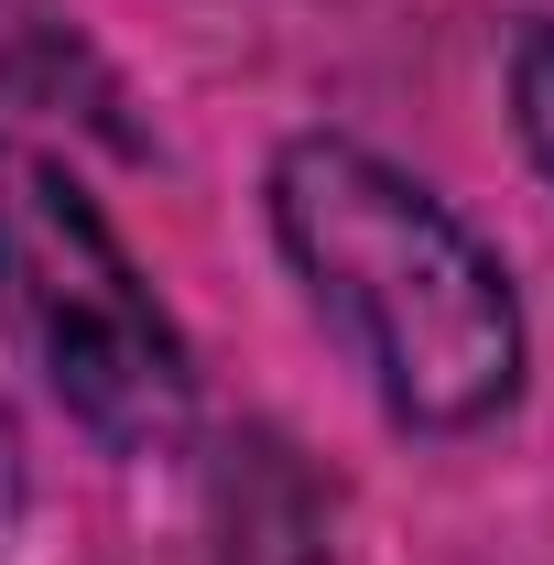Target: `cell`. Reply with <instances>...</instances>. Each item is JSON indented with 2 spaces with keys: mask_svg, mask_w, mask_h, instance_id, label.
I'll use <instances>...</instances> for the list:
<instances>
[{
  "mask_svg": "<svg viewBox=\"0 0 554 565\" xmlns=\"http://www.w3.org/2000/svg\"><path fill=\"white\" fill-rule=\"evenodd\" d=\"M511 120H522V152L544 163V185H554V22H533L522 55H511Z\"/></svg>",
  "mask_w": 554,
  "mask_h": 565,
  "instance_id": "4",
  "label": "cell"
},
{
  "mask_svg": "<svg viewBox=\"0 0 554 565\" xmlns=\"http://www.w3.org/2000/svg\"><path fill=\"white\" fill-rule=\"evenodd\" d=\"M0 327L109 457H174L196 424V349L120 250L109 207L44 141L0 131Z\"/></svg>",
  "mask_w": 554,
  "mask_h": 565,
  "instance_id": "2",
  "label": "cell"
},
{
  "mask_svg": "<svg viewBox=\"0 0 554 565\" xmlns=\"http://www.w3.org/2000/svg\"><path fill=\"white\" fill-rule=\"evenodd\" d=\"M273 239L403 435H479L522 392V294L424 174L348 131L273 152Z\"/></svg>",
  "mask_w": 554,
  "mask_h": 565,
  "instance_id": "1",
  "label": "cell"
},
{
  "mask_svg": "<svg viewBox=\"0 0 554 565\" xmlns=\"http://www.w3.org/2000/svg\"><path fill=\"white\" fill-rule=\"evenodd\" d=\"M0 98L11 109H44L66 131L109 141V152H152L120 66L98 55V33L76 22L66 0H0Z\"/></svg>",
  "mask_w": 554,
  "mask_h": 565,
  "instance_id": "3",
  "label": "cell"
}]
</instances>
